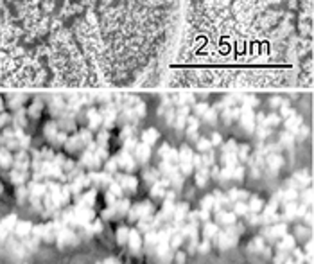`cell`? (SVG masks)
<instances>
[{
    "label": "cell",
    "mask_w": 314,
    "mask_h": 264,
    "mask_svg": "<svg viewBox=\"0 0 314 264\" xmlns=\"http://www.w3.org/2000/svg\"><path fill=\"white\" fill-rule=\"evenodd\" d=\"M205 111H206V104H199V106H198V113L201 115V113H205Z\"/></svg>",
    "instance_id": "8992f818"
},
{
    "label": "cell",
    "mask_w": 314,
    "mask_h": 264,
    "mask_svg": "<svg viewBox=\"0 0 314 264\" xmlns=\"http://www.w3.org/2000/svg\"><path fill=\"white\" fill-rule=\"evenodd\" d=\"M181 162H190V156H192V153H190V149L189 148H181Z\"/></svg>",
    "instance_id": "277c9868"
},
{
    "label": "cell",
    "mask_w": 314,
    "mask_h": 264,
    "mask_svg": "<svg viewBox=\"0 0 314 264\" xmlns=\"http://www.w3.org/2000/svg\"><path fill=\"white\" fill-rule=\"evenodd\" d=\"M129 243H131V246H133L135 250L140 246V239H138V234L136 232H129Z\"/></svg>",
    "instance_id": "3957f363"
},
{
    "label": "cell",
    "mask_w": 314,
    "mask_h": 264,
    "mask_svg": "<svg viewBox=\"0 0 314 264\" xmlns=\"http://www.w3.org/2000/svg\"><path fill=\"white\" fill-rule=\"evenodd\" d=\"M156 138H158V133H156L154 129H147V131L144 133V142H146V144H153Z\"/></svg>",
    "instance_id": "7a4b0ae2"
},
{
    "label": "cell",
    "mask_w": 314,
    "mask_h": 264,
    "mask_svg": "<svg viewBox=\"0 0 314 264\" xmlns=\"http://www.w3.org/2000/svg\"><path fill=\"white\" fill-rule=\"evenodd\" d=\"M198 148L201 149V151H206V149L210 148V142H208V140H203V138H201V140L198 142Z\"/></svg>",
    "instance_id": "5b68a950"
},
{
    "label": "cell",
    "mask_w": 314,
    "mask_h": 264,
    "mask_svg": "<svg viewBox=\"0 0 314 264\" xmlns=\"http://www.w3.org/2000/svg\"><path fill=\"white\" fill-rule=\"evenodd\" d=\"M219 140H221V137L216 133V135H214V144H219Z\"/></svg>",
    "instance_id": "52a82bcc"
},
{
    "label": "cell",
    "mask_w": 314,
    "mask_h": 264,
    "mask_svg": "<svg viewBox=\"0 0 314 264\" xmlns=\"http://www.w3.org/2000/svg\"><path fill=\"white\" fill-rule=\"evenodd\" d=\"M136 155H138V158L140 160H147L149 158V144H140L138 148H136Z\"/></svg>",
    "instance_id": "6da1fadb"
}]
</instances>
